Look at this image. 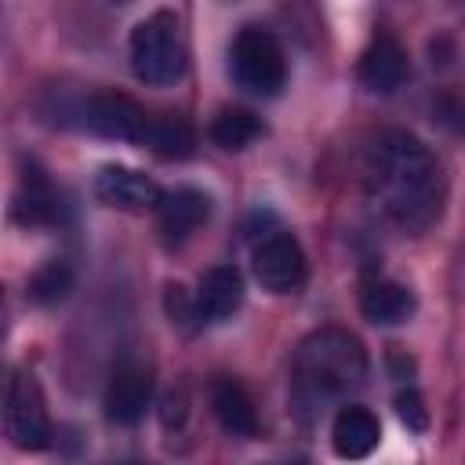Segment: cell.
<instances>
[{
  "label": "cell",
  "mask_w": 465,
  "mask_h": 465,
  "mask_svg": "<svg viewBox=\"0 0 465 465\" xmlns=\"http://www.w3.org/2000/svg\"><path fill=\"white\" fill-rule=\"evenodd\" d=\"M367 189L381 214L407 232H425L447 200L436 153L407 131H381L374 138L367 153Z\"/></svg>",
  "instance_id": "cell-1"
},
{
  "label": "cell",
  "mask_w": 465,
  "mask_h": 465,
  "mask_svg": "<svg viewBox=\"0 0 465 465\" xmlns=\"http://www.w3.org/2000/svg\"><path fill=\"white\" fill-rule=\"evenodd\" d=\"M367 378V352L356 334L341 327L312 331L298 341L291 360V400L298 411L316 414L331 400L356 392Z\"/></svg>",
  "instance_id": "cell-2"
},
{
  "label": "cell",
  "mask_w": 465,
  "mask_h": 465,
  "mask_svg": "<svg viewBox=\"0 0 465 465\" xmlns=\"http://www.w3.org/2000/svg\"><path fill=\"white\" fill-rule=\"evenodd\" d=\"M131 73L149 87H167L185 73V40L171 11H156L131 29L127 40Z\"/></svg>",
  "instance_id": "cell-3"
},
{
  "label": "cell",
  "mask_w": 465,
  "mask_h": 465,
  "mask_svg": "<svg viewBox=\"0 0 465 465\" xmlns=\"http://www.w3.org/2000/svg\"><path fill=\"white\" fill-rule=\"evenodd\" d=\"M229 73L247 94L272 98L287 84V54L269 29L243 25L229 44Z\"/></svg>",
  "instance_id": "cell-4"
},
{
  "label": "cell",
  "mask_w": 465,
  "mask_h": 465,
  "mask_svg": "<svg viewBox=\"0 0 465 465\" xmlns=\"http://www.w3.org/2000/svg\"><path fill=\"white\" fill-rule=\"evenodd\" d=\"M62 124H76L80 131H91L98 138H116V142H138L145 138V127H149V116L134 98L127 94H113V91H94V94H84L69 105L58 109Z\"/></svg>",
  "instance_id": "cell-5"
},
{
  "label": "cell",
  "mask_w": 465,
  "mask_h": 465,
  "mask_svg": "<svg viewBox=\"0 0 465 465\" xmlns=\"http://www.w3.org/2000/svg\"><path fill=\"white\" fill-rule=\"evenodd\" d=\"M251 269H254V280L269 294H294L305 287V276H309V262H305L298 240L280 225L254 236Z\"/></svg>",
  "instance_id": "cell-6"
},
{
  "label": "cell",
  "mask_w": 465,
  "mask_h": 465,
  "mask_svg": "<svg viewBox=\"0 0 465 465\" xmlns=\"http://www.w3.org/2000/svg\"><path fill=\"white\" fill-rule=\"evenodd\" d=\"M4 425H7V440L18 450H44L51 443V418L44 407V392L25 371H11L7 378Z\"/></svg>",
  "instance_id": "cell-7"
},
{
  "label": "cell",
  "mask_w": 465,
  "mask_h": 465,
  "mask_svg": "<svg viewBox=\"0 0 465 465\" xmlns=\"http://www.w3.org/2000/svg\"><path fill=\"white\" fill-rule=\"evenodd\" d=\"M94 196H98L105 207H113V211H134V214H138V211H156L163 189H160L149 174H142V171H134V167L105 163V167L94 174Z\"/></svg>",
  "instance_id": "cell-8"
},
{
  "label": "cell",
  "mask_w": 465,
  "mask_h": 465,
  "mask_svg": "<svg viewBox=\"0 0 465 465\" xmlns=\"http://www.w3.org/2000/svg\"><path fill=\"white\" fill-rule=\"evenodd\" d=\"M360 84L374 94H392L396 87H403L407 73H411V62H407V51L403 44L392 36V33H374L371 44L363 47L360 54Z\"/></svg>",
  "instance_id": "cell-9"
},
{
  "label": "cell",
  "mask_w": 465,
  "mask_h": 465,
  "mask_svg": "<svg viewBox=\"0 0 465 465\" xmlns=\"http://www.w3.org/2000/svg\"><path fill=\"white\" fill-rule=\"evenodd\" d=\"M149 400H153L149 371L134 360H124L105 385V418L116 425H134V421H142Z\"/></svg>",
  "instance_id": "cell-10"
},
{
  "label": "cell",
  "mask_w": 465,
  "mask_h": 465,
  "mask_svg": "<svg viewBox=\"0 0 465 465\" xmlns=\"http://www.w3.org/2000/svg\"><path fill=\"white\" fill-rule=\"evenodd\" d=\"M207 214H211V196L193 185H174L156 203V222H160V232L167 243L189 240L207 222Z\"/></svg>",
  "instance_id": "cell-11"
},
{
  "label": "cell",
  "mask_w": 465,
  "mask_h": 465,
  "mask_svg": "<svg viewBox=\"0 0 465 465\" xmlns=\"http://www.w3.org/2000/svg\"><path fill=\"white\" fill-rule=\"evenodd\" d=\"M243 302V276L236 265H214L200 276V287L193 294V312L200 323H218L232 316Z\"/></svg>",
  "instance_id": "cell-12"
},
{
  "label": "cell",
  "mask_w": 465,
  "mask_h": 465,
  "mask_svg": "<svg viewBox=\"0 0 465 465\" xmlns=\"http://www.w3.org/2000/svg\"><path fill=\"white\" fill-rule=\"evenodd\" d=\"M381 440V425L374 418V411L360 407V403H345L338 407L334 421H331V443H334V454L338 458H367Z\"/></svg>",
  "instance_id": "cell-13"
},
{
  "label": "cell",
  "mask_w": 465,
  "mask_h": 465,
  "mask_svg": "<svg viewBox=\"0 0 465 465\" xmlns=\"http://www.w3.org/2000/svg\"><path fill=\"white\" fill-rule=\"evenodd\" d=\"M211 411L218 418V425L240 440H251L258 432V411L254 400L247 396V389L232 378H214L211 381Z\"/></svg>",
  "instance_id": "cell-14"
},
{
  "label": "cell",
  "mask_w": 465,
  "mask_h": 465,
  "mask_svg": "<svg viewBox=\"0 0 465 465\" xmlns=\"http://www.w3.org/2000/svg\"><path fill=\"white\" fill-rule=\"evenodd\" d=\"M360 312H363V320H371L378 327H396V323L411 320L414 294L396 280H367L360 291Z\"/></svg>",
  "instance_id": "cell-15"
},
{
  "label": "cell",
  "mask_w": 465,
  "mask_h": 465,
  "mask_svg": "<svg viewBox=\"0 0 465 465\" xmlns=\"http://www.w3.org/2000/svg\"><path fill=\"white\" fill-rule=\"evenodd\" d=\"M15 218L25 225H54L62 218V203H58L54 185L33 163H29V174L22 178L18 196H15Z\"/></svg>",
  "instance_id": "cell-16"
},
{
  "label": "cell",
  "mask_w": 465,
  "mask_h": 465,
  "mask_svg": "<svg viewBox=\"0 0 465 465\" xmlns=\"http://www.w3.org/2000/svg\"><path fill=\"white\" fill-rule=\"evenodd\" d=\"M142 145H145V149H153L156 156L185 160V156H193V149H196V131H193V124H189V120H182V116L153 113V116H149V127H145Z\"/></svg>",
  "instance_id": "cell-17"
},
{
  "label": "cell",
  "mask_w": 465,
  "mask_h": 465,
  "mask_svg": "<svg viewBox=\"0 0 465 465\" xmlns=\"http://www.w3.org/2000/svg\"><path fill=\"white\" fill-rule=\"evenodd\" d=\"M258 134H262V120L251 109H240V105H229L211 120V142L225 153L247 149Z\"/></svg>",
  "instance_id": "cell-18"
},
{
  "label": "cell",
  "mask_w": 465,
  "mask_h": 465,
  "mask_svg": "<svg viewBox=\"0 0 465 465\" xmlns=\"http://www.w3.org/2000/svg\"><path fill=\"white\" fill-rule=\"evenodd\" d=\"M73 291V265L65 258H51L44 262L33 276H29V298L36 305H54Z\"/></svg>",
  "instance_id": "cell-19"
},
{
  "label": "cell",
  "mask_w": 465,
  "mask_h": 465,
  "mask_svg": "<svg viewBox=\"0 0 465 465\" xmlns=\"http://www.w3.org/2000/svg\"><path fill=\"white\" fill-rule=\"evenodd\" d=\"M396 414H400V421H403L411 432H425V429H429V411H425V403H421V396H418L414 389L396 392Z\"/></svg>",
  "instance_id": "cell-20"
}]
</instances>
